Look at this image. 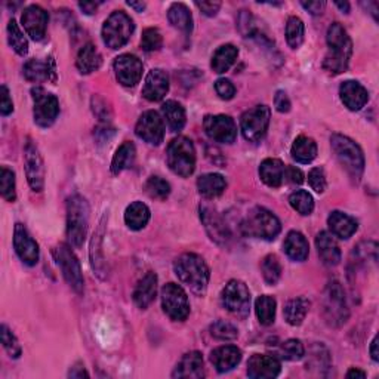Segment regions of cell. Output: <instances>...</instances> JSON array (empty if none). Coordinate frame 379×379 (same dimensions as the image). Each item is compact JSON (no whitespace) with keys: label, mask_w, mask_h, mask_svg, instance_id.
<instances>
[{"label":"cell","mask_w":379,"mask_h":379,"mask_svg":"<svg viewBox=\"0 0 379 379\" xmlns=\"http://www.w3.org/2000/svg\"><path fill=\"white\" fill-rule=\"evenodd\" d=\"M326 40L329 50L323 59V68L332 75H341L350 64L353 54L351 39L340 23H333L327 30Z\"/></svg>","instance_id":"obj_1"},{"label":"cell","mask_w":379,"mask_h":379,"mask_svg":"<svg viewBox=\"0 0 379 379\" xmlns=\"http://www.w3.org/2000/svg\"><path fill=\"white\" fill-rule=\"evenodd\" d=\"M173 269L181 283L190 288L193 293L204 295L209 283V269L202 257L196 253H184L175 261Z\"/></svg>","instance_id":"obj_2"},{"label":"cell","mask_w":379,"mask_h":379,"mask_svg":"<svg viewBox=\"0 0 379 379\" xmlns=\"http://www.w3.org/2000/svg\"><path fill=\"white\" fill-rule=\"evenodd\" d=\"M89 225V204L80 194L67 200V237L75 248H80L85 242Z\"/></svg>","instance_id":"obj_3"},{"label":"cell","mask_w":379,"mask_h":379,"mask_svg":"<svg viewBox=\"0 0 379 379\" xmlns=\"http://www.w3.org/2000/svg\"><path fill=\"white\" fill-rule=\"evenodd\" d=\"M331 146L336 159L340 160L342 168L348 172V175L356 181L360 179L365 171V156L362 148L353 139L341 134L332 135Z\"/></svg>","instance_id":"obj_4"},{"label":"cell","mask_w":379,"mask_h":379,"mask_svg":"<svg viewBox=\"0 0 379 379\" xmlns=\"http://www.w3.org/2000/svg\"><path fill=\"white\" fill-rule=\"evenodd\" d=\"M282 230L279 218L265 208H255L242 222V233L248 237L274 240Z\"/></svg>","instance_id":"obj_5"},{"label":"cell","mask_w":379,"mask_h":379,"mask_svg":"<svg viewBox=\"0 0 379 379\" xmlns=\"http://www.w3.org/2000/svg\"><path fill=\"white\" fill-rule=\"evenodd\" d=\"M168 166L177 175L187 178L196 168V148L187 137H178L171 141L166 153Z\"/></svg>","instance_id":"obj_6"},{"label":"cell","mask_w":379,"mask_h":379,"mask_svg":"<svg viewBox=\"0 0 379 379\" xmlns=\"http://www.w3.org/2000/svg\"><path fill=\"white\" fill-rule=\"evenodd\" d=\"M134 21L123 11H115L102 26V39L110 49H120L125 46L134 33Z\"/></svg>","instance_id":"obj_7"},{"label":"cell","mask_w":379,"mask_h":379,"mask_svg":"<svg viewBox=\"0 0 379 379\" xmlns=\"http://www.w3.org/2000/svg\"><path fill=\"white\" fill-rule=\"evenodd\" d=\"M52 253H54V258H55L57 264L59 265L61 271H63L66 282L70 284V288L79 295L84 293V291H85L84 274H81L79 260L76 258L73 251L70 249V246L61 243V244L55 246Z\"/></svg>","instance_id":"obj_8"},{"label":"cell","mask_w":379,"mask_h":379,"mask_svg":"<svg viewBox=\"0 0 379 379\" xmlns=\"http://www.w3.org/2000/svg\"><path fill=\"white\" fill-rule=\"evenodd\" d=\"M323 313L331 326H341L348 319V310L342 286L338 282L327 284L323 298Z\"/></svg>","instance_id":"obj_9"},{"label":"cell","mask_w":379,"mask_h":379,"mask_svg":"<svg viewBox=\"0 0 379 379\" xmlns=\"http://www.w3.org/2000/svg\"><path fill=\"white\" fill-rule=\"evenodd\" d=\"M162 307L172 320L182 322L190 314L188 296L179 284L168 283L162 289Z\"/></svg>","instance_id":"obj_10"},{"label":"cell","mask_w":379,"mask_h":379,"mask_svg":"<svg viewBox=\"0 0 379 379\" xmlns=\"http://www.w3.org/2000/svg\"><path fill=\"white\" fill-rule=\"evenodd\" d=\"M271 111L267 106H257L242 116L240 126L243 137L251 142L261 141L269 130Z\"/></svg>","instance_id":"obj_11"},{"label":"cell","mask_w":379,"mask_h":379,"mask_svg":"<svg viewBox=\"0 0 379 379\" xmlns=\"http://www.w3.org/2000/svg\"><path fill=\"white\" fill-rule=\"evenodd\" d=\"M221 301L224 309H227L230 313L246 317L249 314V307H251V292L243 282L240 280H231L229 284L225 286Z\"/></svg>","instance_id":"obj_12"},{"label":"cell","mask_w":379,"mask_h":379,"mask_svg":"<svg viewBox=\"0 0 379 379\" xmlns=\"http://www.w3.org/2000/svg\"><path fill=\"white\" fill-rule=\"evenodd\" d=\"M32 97L35 101V122L42 128H48L52 125L59 113L58 98L52 94H49V92H46L40 86L32 89Z\"/></svg>","instance_id":"obj_13"},{"label":"cell","mask_w":379,"mask_h":379,"mask_svg":"<svg viewBox=\"0 0 379 379\" xmlns=\"http://www.w3.org/2000/svg\"><path fill=\"white\" fill-rule=\"evenodd\" d=\"M24 162H26V173L30 187L33 191H42L45 186V163L37 146L32 139L26 142L24 147Z\"/></svg>","instance_id":"obj_14"},{"label":"cell","mask_w":379,"mask_h":379,"mask_svg":"<svg viewBox=\"0 0 379 379\" xmlns=\"http://www.w3.org/2000/svg\"><path fill=\"white\" fill-rule=\"evenodd\" d=\"M203 128L211 139L221 144H233L237 138V126L230 116H206L203 120Z\"/></svg>","instance_id":"obj_15"},{"label":"cell","mask_w":379,"mask_h":379,"mask_svg":"<svg viewBox=\"0 0 379 379\" xmlns=\"http://www.w3.org/2000/svg\"><path fill=\"white\" fill-rule=\"evenodd\" d=\"M135 134L138 138L148 142V144L159 146L163 138H165V125H163L159 113L153 110L146 111L137 122Z\"/></svg>","instance_id":"obj_16"},{"label":"cell","mask_w":379,"mask_h":379,"mask_svg":"<svg viewBox=\"0 0 379 379\" xmlns=\"http://www.w3.org/2000/svg\"><path fill=\"white\" fill-rule=\"evenodd\" d=\"M14 248L19 260L26 265H28V267H33V265L39 262V244L32 235H30V233L21 222L15 224Z\"/></svg>","instance_id":"obj_17"},{"label":"cell","mask_w":379,"mask_h":379,"mask_svg":"<svg viewBox=\"0 0 379 379\" xmlns=\"http://www.w3.org/2000/svg\"><path fill=\"white\" fill-rule=\"evenodd\" d=\"M21 21L27 35L36 40V42H40V40L45 39L49 15L43 8H40L39 5L27 6L23 12Z\"/></svg>","instance_id":"obj_18"},{"label":"cell","mask_w":379,"mask_h":379,"mask_svg":"<svg viewBox=\"0 0 379 379\" xmlns=\"http://www.w3.org/2000/svg\"><path fill=\"white\" fill-rule=\"evenodd\" d=\"M115 71L119 84L123 86H135L142 76V63L130 54H123L115 59Z\"/></svg>","instance_id":"obj_19"},{"label":"cell","mask_w":379,"mask_h":379,"mask_svg":"<svg viewBox=\"0 0 379 379\" xmlns=\"http://www.w3.org/2000/svg\"><path fill=\"white\" fill-rule=\"evenodd\" d=\"M200 218L204 229H206L209 234V237L215 243L225 244L230 240V231L227 224L224 222L221 215L217 211L206 206V204H203V206H200Z\"/></svg>","instance_id":"obj_20"},{"label":"cell","mask_w":379,"mask_h":379,"mask_svg":"<svg viewBox=\"0 0 379 379\" xmlns=\"http://www.w3.org/2000/svg\"><path fill=\"white\" fill-rule=\"evenodd\" d=\"M282 371L278 357L267 354H253L248 362V376L252 379H271Z\"/></svg>","instance_id":"obj_21"},{"label":"cell","mask_w":379,"mask_h":379,"mask_svg":"<svg viewBox=\"0 0 379 379\" xmlns=\"http://www.w3.org/2000/svg\"><path fill=\"white\" fill-rule=\"evenodd\" d=\"M169 90V76L162 68L151 70L146 77L144 88H142V97L147 101L157 102L165 98Z\"/></svg>","instance_id":"obj_22"},{"label":"cell","mask_w":379,"mask_h":379,"mask_svg":"<svg viewBox=\"0 0 379 379\" xmlns=\"http://www.w3.org/2000/svg\"><path fill=\"white\" fill-rule=\"evenodd\" d=\"M341 99L345 107L351 111L362 110L369 101V94L363 85L356 80H347L340 88Z\"/></svg>","instance_id":"obj_23"},{"label":"cell","mask_w":379,"mask_h":379,"mask_svg":"<svg viewBox=\"0 0 379 379\" xmlns=\"http://www.w3.org/2000/svg\"><path fill=\"white\" fill-rule=\"evenodd\" d=\"M204 376L203 357L199 351H191L184 356L177 365L175 371L172 372V378L179 379H200Z\"/></svg>","instance_id":"obj_24"},{"label":"cell","mask_w":379,"mask_h":379,"mask_svg":"<svg viewBox=\"0 0 379 379\" xmlns=\"http://www.w3.org/2000/svg\"><path fill=\"white\" fill-rule=\"evenodd\" d=\"M240 360H242V351L234 345L220 347L217 350H213L211 354V362L220 373L231 371V369H234L240 363Z\"/></svg>","instance_id":"obj_25"},{"label":"cell","mask_w":379,"mask_h":379,"mask_svg":"<svg viewBox=\"0 0 379 379\" xmlns=\"http://www.w3.org/2000/svg\"><path fill=\"white\" fill-rule=\"evenodd\" d=\"M315 246H317V251H319L322 261L326 265L335 267V265L340 264L341 249H340V246H338L333 234L327 233V231H320L315 237Z\"/></svg>","instance_id":"obj_26"},{"label":"cell","mask_w":379,"mask_h":379,"mask_svg":"<svg viewBox=\"0 0 379 379\" xmlns=\"http://www.w3.org/2000/svg\"><path fill=\"white\" fill-rule=\"evenodd\" d=\"M157 292V275L156 273L148 271L144 278H142L137 288L134 291V302L137 304L138 309L146 310L147 307L155 301Z\"/></svg>","instance_id":"obj_27"},{"label":"cell","mask_w":379,"mask_h":379,"mask_svg":"<svg viewBox=\"0 0 379 379\" xmlns=\"http://www.w3.org/2000/svg\"><path fill=\"white\" fill-rule=\"evenodd\" d=\"M260 177L269 187L278 188L286 181V166L279 159H265L260 166Z\"/></svg>","instance_id":"obj_28"},{"label":"cell","mask_w":379,"mask_h":379,"mask_svg":"<svg viewBox=\"0 0 379 379\" xmlns=\"http://www.w3.org/2000/svg\"><path fill=\"white\" fill-rule=\"evenodd\" d=\"M24 77L28 81H40L55 80V64L52 59L40 61V59H30L24 66Z\"/></svg>","instance_id":"obj_29"},{"label":"cell","mask_w":379,"mask_h":379,"mask_svg":"<svg viewBox=\"0 0 379 379\" xmlns=\"http://www.w3.org/2000/svg\"><path fill=\"white\" fill-rule=\"evenodd\" d=\"M284 252L288 257L293 261H305L309 258L310 248H309V242L304 237V234L300 231H291L288 235H286L284 243H283Z\"/></svg>","instance_id":"obj_30"},{"label":"cell","mask_w":379,"mask_h":379,"mask_svg":"<svg viewBox=\"0 0 379 379\" xmlns=\"http://www.w3.org/2000/svg\"><path fill=\"white\" fill-rule=\"evenodd\" d=\"M327 224H329L332 234L340 239H350L358 227L357 221L351 218L350 215L338 212V211L331 213L329 220H327Z\"/></svg>","instance_id":"obj_31"},{"label":"cell","mask_w":379,"mask_h":379,"mask_svg":"<svg viewBox=\"0 0 379 379\" xmlns=\"http://www.w3.org/2000/svg\"><path fill=\"white\" fill-rule=\"evenodd\" d=\"M102 64V57L94 43H86L79 50L76 66L81 75H89L97 71Z\"/></svg>","instance_id":"obj_32"},{"label":"cell","mask_w":379,"mask_h":379,"mask_svg":"<svg viewBox=\"0 0 379 379\" xmlns=\"http://www.w3.org/2000/svg\"><path fill=\"white\" fill-rule=\"evenodd\" d=\"M225 187H227V181L220 173H206L197 179V188L203 197L215 199L221 196Z\"/></svg>","instance_id":"obj_33"},{"label":"cell","mask_w":379,"mask_h":379,"mask_svg":"<svg viewBox=\"0 0 379 379\" xmlns=\"http://www.w3.org/2000/svg\"><path fill=\"white\" fill-rule=\"evenodd\" d=\"M239 57V49L234 45H222L217 49V52L212 57L211 67L215 73L222 75L225 71H229L230 67L235 63V59Z\"/></svg>","instance_id":"obj_34"},{"label":"cell","mask_w":379,"mask_h":379,"mask_svg":"<svg viewBox=\"0 0 379 379\" xmlns=\"http://www.w3.org/2000/svg\"><path fill=\"white\" fill-rule=\"evenodd\" d=\"M125 221L130 230L144 229L150 221V209L142 202L130 203L125 212Z\"/></svg>","instance_id":"obj_35"},{"label":"cell","mask_w":379,"mask_h":379,"mask_svg":"<svg viewBox=\"0 0 379 379\" xmlns=\"http://www.w3.org/2000/svg\"><path fill=\"white\" fill-rule=\"evenodd\" d=\"M292 157L298 163H311L317 156V144L310 137H298L292 146Z\"/></svg>","instance_id":"obj_36"},{"label":"cell","mask_w":379,"mask_h":379,"mask_svg":"<svg viewBox=\"0 0 379 379\" xmlns=\"http://www.w3.org/2000/svg\"><path fill=\"white\" fill-rule=\"evenodd\" d=\"M162 113L172 132H178L186 125V110H184L179 102L166 101L162 106Z\"/></svg>","instance_id":"obj_37"},{"label":"cell","mask_w":379,"mask_h":379,"mask_svg":"<svg viewBox=\"0 0 379 379\" xmlns=\"http://www.w3.org/2000/svg\"><path fill=\"white\" fill-rule=\"evenodd\" d=\"M309 310H310L309 300L302 298V296L301 298L291 300L288 304L284 305V310H283L284 320L292 326H300L304 322Z\"/></svg>","instance_id":"obj_38"},{"label":"cell","mask_w":379,"mask_h":379,"mask_svg":"<svg viewBox=\"0 0 379 379\" xmlns=\"http://www.w3.org/2000/svg\"><path fill=\"white\" fill-rule=\"evenodd\" d=\"M135 155H137L135 146L129 141L123 142V144L117 148L115 157H113L111 172L115 173V175H119L120 172L130 168L132 163H134V160H135Z\"/></svg>","instance_id":"obj_39"},{"label":"cell","mask_w":379,"mask_h":379,"mask_svg":"<svg viewBox=\"0 0 379 379\" xmlns=\"http://www.w3.org/2000/svg\"><path fill=\"white\" fill-rule=\"evenodd\" d=\"M168 18H169V23L175 28L181 30V32L190 33L193 30L191 12H190V9L184 3H173L169 8Z\"/></svg>","instance_id":"obj_40"},{"label":"cell","mask_w":379,"mask_h":379,"mask_svg":"<svg viewBox=\"0 0 379 379\" xmlns=\"http://www.w3.org/2000/svg\"><path fill=\"white\" fill-rule=\"evenodd\" d=\"M275 307H278V302L273 298V296L269 295H262L255 302V311H257L258 320L264 326H270L274 323L275 319Z\"/></svg>","instance_id":"obj_41"},{"label":"cell","mask_w":379,"mask_h":379,"mask_svg":"<svg viewBox=\"0 0 379 379\" xmlns=\"http://www.w3.org/2000/svg\"><path fill=\"white\" fill-rule=\"evenodd\" d=\"M305 27L302 19L298 17H291L288 19V24H286V40H288V45L292 49H298L302 45Z\"/></svg>","instance_id":"obj_42"},{"label":"cell","mask_w":379,"mask_h":379,"mask_svg":"<svg viewBox=\"0 0 379 379\" xmlns=\"http://www.w3.org/2000/svg\"><path fill=\"white\" fill-rule=\"evenodd\" d=\"M8 40H9V45H11V48L15 50V52L18 55H27L28 52V42L27 39L24 36V33L19 30L18 24L15 19H11L8 24Z\"/></svg>","instance_id":"obj_43"},{"label":"cell","mask_w":379,"mask_h":379,"mask_svg":"<svg viewBox=\"0 0 379 379\" xmlns=\"http://www.w3.org/2000/svg\"><path fill=\"white\" fill-rule=\"evenodd\" d=\"M262 278L267 284H275L282 278V265L275 255H267L261 264Z\"/></svg>","instance_id":"obj_44"},{"label":"cell","mask_w":379,"mask_h":379,"mask_svg":"<svg viewBox=\"0 0 379 379\" xmlns=\"http://www.w3.org/2000/svg\"><path fill=\"white\" fill-rule=\"evenodd\" d=\"M291 206L301 215H310L314 211V199L309 191L296 190L289 197Z\"/></svg>","instance_id":"obj_45"},{"label":"cell","mask_w":379,"mask_h":379,"mask_svg":"<svg viewBox=\"0 0 379 379\" xmlns=\"http://www.w3.org/2000/svg\"><path fill=\"white\" fill-rule=\"evenodd\" d=\"M146 191L151 199L165 200L171 194V186L168 181L160 177H150L146 182Z\"/></svg>","instance_id":"obj_46"},{"label":"cell","mask_w":379,"mask_h":379,"mask_svg":"<svg viewBox=\"0 0 379 379\" xmlns=\"http://www.w3.org/2000/svg\"><path fill=\"white\" fill-rule=\"evenodd\" d=\"M0 190H2V197L5 200L15 202V173L5 166L0 171Z\"/></svg>","instance_id":"obj_47"},{"label":"cell","mask_w":379,"mask_h":379,"mask_svg":"<svg viewBox=\"0 0 379 379\" xmlns=\"http://www.w3.org/2000/svg\"><path fill=\"white\" fill-rule=\"evenodd\" d=\"M211 333L213 338H217V340H221V341H231L239 336L237 327L224 320L215 322L211 326Z\"/></svg>","instance_id":"obj_48"},{"label":"cell","mask_w":379,"mask_h":379,"mask_svg":"<svg viewBox=\"0 0 379 379\" xmlns=\"http://www.w3.org/2000/svg\"><path fill=\"white\" fill-rule=\"evenodd\" d=\"M0 336H2V344L9 356H11L12 358H18L19 356H21V353H23L21 345H19L17 336L12 333V331L9 329L6 324H2V327H0Z\"/></svg>","instance_id":"obj_49"},{"label":"cell","mask_w":379,"mask_h":379,"mask_svg":"<svg viewBox=\"0 0 379 379\" xmlns=\"http://www.w3.org/2000/svg\"><path fill=\"white\" fill-rule=\"evenodd\" d=\"M280 354L286 360L296 362L301 360L305 354V348L300 340H288L284 341L280 347Z\"/></svg>","instance_id":"obj_50"},{"label":"cell","mask_w":379,"mask_h":379,"mask_svg":"<svg viewBox=\"0 0 379 379\" xmlns=\"http://www.w3.org/2000/svg\"><path fill=\"white\" fill-rule=\"evenodd\" d=\"M163 39L157 28H147L144 30L141 37V46L147 52H153V50H159L162 48Z\"/></svg>","instance_id":"obj_51"},{"label":"cell","mask_w":379,"mask_h":379,"mask_svg":"<svg viewBox=\"0 0 379 379\" xmlns=\"http://www.w3.org/2000/svg\"><path fill=\"white\" fill-rule=\"evenodd\" d=\"M309 184L315 193H323L327 187V181L323 168H313L309 173Z\"/></svg>","instance_id":"obj_52"},{"label":"cell","mask_w":379,"mask_h":379,"mask_svg":"<svg viewBox=\"0 0 379 379\" xmlns=\"http://www.w3.org/2000/svg\"><path fill=\"white\" fill-rule=\"evenodd\" d=\"M215 90H217L220 98L225 99V101L234 98V95H235V88L229 79L217 80V84H215Z\"/></svg>","instance_id":"obj_53"},{"label":"cell","mask_w":379,"mask_h":379,"mask_svg":"<svg viewBox=\"0 0 379 379\" xmlns=\"http://www.w3.org/2000/svg\"><path fill=\"white\" fill-rule=\"evenodd\" d=\"M274 106H275V110L280 113H288L291 110V101H289V97L286 95L284 90L275 92Z\"/></svg>","instance_id":"obj_54"},{"label":"cell","mask_w":379,"mask_h":379,"mask_svg":"<svg viewBox=\"0 0 379 379\" xmlns=\"http://www.w3.org/2000/svg\"><path fill=\"white\" fill-rule=\"evenodd\" d=\"M0 94H2V104H0V113H2V116L11 115V113L14 111V104H12L11 97H9V89L5 85H2Z\"/></svg>","instance_id":"obj_55"},{"label":"cell","mask_w":379,"mask_h":379,"mask_svg":"<svg viewBox=\"0 0 379 379\" xmlns=\"http://www.w3.org/2000/svg\"><path fill=\"white\" fill-rule=\"evenodd\" d=\"M196 6L200 9V11H202L204 15L213 17V15H217V12L220 11L221 2H197Z\"/></svg>","instance_id":"obj_56"},{"label":"cell","mask_w":379,"mask_h":379,"mask_svg":"<svg viewBox=\"0 0 379 379\" xmlns=\"http://www.w3.org/2000/svg\"><path fill=\"white\" fill-rule=\"evenodd\" d=\"M286 181L292 184H302L304 182V173L295 166H286Z\"/></svg>","instance_id":"obj_57"},{"label":"cell","mask_w":379,"mask_h":379,"mask_svg":"<svg viewBox=\"0 0 379 379\" xmlns=\"http://www.w3.org/2000/svg\"><path fill=\"white\" fill-rule=\"evenodd\" d=\"M301 5L304 9H307V11L313 15H320L326 8V3L323 2V0H317V2H301Z\"/></svg>","instance_id":"obj_58"},{"label":"cell","mask_w":379,"mask_h":379,"mask_svg":"<svg viewBox=\"0 0 379 379\" xmlns=\"http://www.w3.org/2000/svg\"><path fill=\"white\" fill-rule=\"evenodd\" d=\"M68 376H70V378H84V376L88 378L89 373L86 372V369H85L84 365L77 363L75 367H71V371H70Z\"/></svg>","instance_id":"obj_59"},{"label":"cell","mask_w":379,"mask_h":379,"mask_svg":"<svg viewBox=\"0 0 379 379\" xmlns=\"http://www.w3.org/2000/svg\"><path fill=\"white\" fill-rule=\"evenodd\" d=\"M99 6V3H95V2H84V3H79V8L81 9V11H84L85 14L88 15H92V14H95L97 11V8Z\"/></svg>","instance_id":"obj_60"},{"label":"cell","mask_w":379,"mask_h":379,"mask_svg":"<svg viewBox=\"0 0 379 379\" xmlns=\"http://www.w3.org/2000/svg\"><path fill=\"white\" fill-rule=\"evenodd\" d=\"M371 356L375 362L379 360V354H378V336L373 338V341L371 344Z\"/></svg>","instance_id":"obj_61"},{"label":"cell","mask_w":379,"mask_h":379,"mask_svg":"<svg viewBox=\"0 0 379 379\" xmlns=\"http://www.w3.org/2000/svg\"><path fill=\"white\" fill-rule=\"evenodd\" d=\"M347 378H366V373L363 371H358V369H351V371H348Z\"/></svg>","instance_id":"obj_62"},{"label":"cell","mask_w":379,"mask_h":379,"mask_svg":"<svg viewBox=\"0 0 379 379\" xmlns=\"http://www.w3.org/2000/svg\"><path fill=\"white\" fill-rule=\"evenodd\" d=\"M128 5L130 6V8H134L135 9V11L137 12H142V11H144V9H146V3L144 2H128Z\"/></svg>","instance_id":"obj_63"},{"label":"cell","mask_w":379,"mask_h":379,"mask_svg":"<svg viewBox=\"0 0 379 379\" xmlns=\"http://www.w3.org/2000/svg\"><path fill=\"white\" fill-rule=\"evenodd\" d=\"M338 8H340L341 9V11L342 12H345V14H348V12H350V3H348V2H336L335 3Z\"/></svg>","instance_id":"obj_64"}]
</instances>
